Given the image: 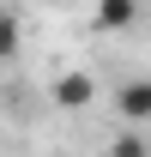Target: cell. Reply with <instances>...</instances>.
Returning a JSON list of instances; mask_svg holds the SVG:
<instances>
[{
  "label": "cell",
  "instance_id": "4",
  "mask_svg": "<svg viewBox=\"0 0 151 157\" xmlns=\"http://www.w3.org/2000/svg\"><path fill=\"white\" fill-rule=\"evenodd\" d=\"M109 157H151V151H145V133H133V127H127V133L109 145Z\"/></svg>",
  "mask_w": 151,
  "mask_h": 157
},
{
  "label": "cell",
  "instance_id": "1",
  "mask_svg": "<svg viewBox=\"0 0 151 157\" xmlns=\"http://www.w3.org/2000/svg\"><path fill=\"white\" fill-rule=\"evenodd\" d=\"M115 115L121 121H133V133L151 121V78H127L121 91H115Z\"/></svg>",
  "mask_w": 151,
  "mask_h": 157
},
{
  "label": "cell",
  "instance_id": "3",
  "mask_svg": "<svg viewBox=\"0 0 151 157\" xmlns=\"http://www.w3.org/2000/svg\"><path fill=\"white\" fill-rule=\"evenodd\" d=\"M133 18H139L133 6H115V0H109V6H97V24H103V30H121V24H133Z\"/></svg>",
  "mask_w": 151,
  "mask_h": 157
},
{
  "label": "cell",
  "instance_id": "2",
  "mask_svg": "<svg viewBox=\"0 0 151 157\" xmlns=\"http://www.w3.org/2000/svg\"><path fill=\"white\" fill-rule=\"evenodd\" d=\"M91 91H97V85H91V73H67V78L55 85V97L67 103V109H85V103H91Z\"/></svg>",
  "mask_w": 151,
  "mask_h": 157
},
{
  "label": "cell",
  "instance_id": "5",
  "mask_svg": "<svg viewBox=\"0 0 151 157\" xmlns=\"http://www.w3.org/2000/svg\"><path fill=\"white\" fill-rule=\"evenodd\" d=\"M18 48V12H0V60Z\"/></svg>",
  "mask_w": 151,
  "mask_h": 157
}]
</instances>
